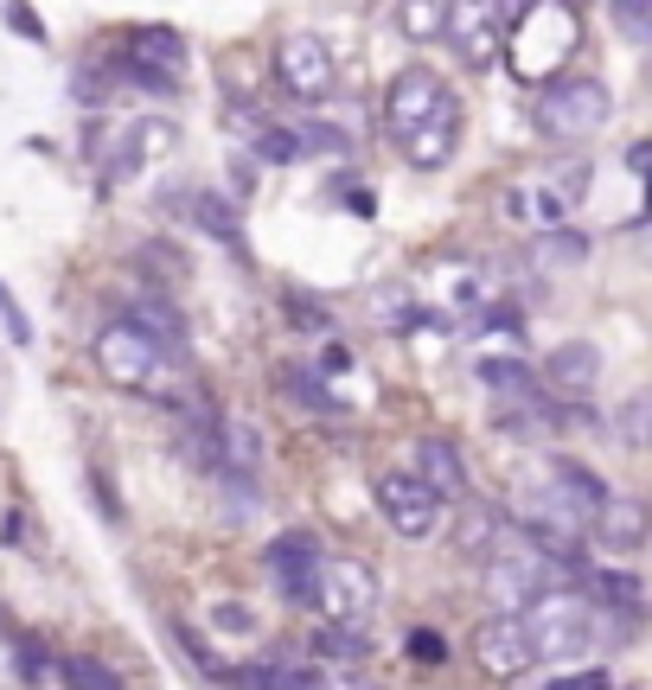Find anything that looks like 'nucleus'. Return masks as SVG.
I'll list each match as a JSON object with an SVG mask.
<instances>
[{
    "label": "nucleus",
    "mask_w": 652,
    "mask_h": 690,
    "mask_svg": "<svg viewBox=\"0 0 652 690\" xmlns=\"http://www.w3.org/2000/svg\"><path fill=\"white\" fill-rule=\"evenodd\" d=\"M378 608V569L364 556H321V588H314V614L326 626H364Z\"/></svg>",
    "instance_id": "39448f33"
},
{
    "label": "nucleus",
    "mask_w": 652,
    "mask_h": 690,
    "mask_svg": "<svg viewBox=\"0 0 652 690\" xmlns=\"http://www.w3.org/2000/svg\"><path fill=\"white\" fill-rule=\"evenodd\" d=\"M582 45V26H576V7L563 0H531L518 7V20L506 26V71L531 90H550L557 71L576 58Z\"/></svg>",
    "instance_id": "f257e3e1"
},
{
    "label": "nucleus",
    "mask_w": 652,
    "mask_h": 690,
    "mask_svg": "<svg viewBox=\"0 0 652 690\" xmlns=\"http://www.w3.org/2000/svg\"><path fill=\"white\" fill-rule=\"evenodd\" d=\"M615 26L627 38H640V45H647V38H652V7H647V0H615Z\"/></svg>",
    "instance_id": "c9c22d12"
},
{
    "label": "nucleus",
    "mask_w": 652,
    "mask_h": 690,
    "mask_svg": "<svg viewBox=\"0 0 652 690\" xmlns=\"http://www.w3.org/2000/svg\"><path fill=\"white\" fill-rule=\"evenodd\" d=\"M378 511H384V524L397 538H409V544L435 538V524H441V499H435L416 473H384L378 479Z\"/></svg>",
    "instance_id": "9d476101"
},
{
    "label": "nucleus",
    "mask_w": 652,
    "mask_h": 690,
    "mask_svg": "<svg viewBox=\"0 0 652 690\" xmlns=\"http://www.w3.org/2000/svg\"><path fill=\"white\" fill-rule=\"evenodd\" d=\"M0 327H7V339H13V346H33V320H26V307L7 294V282H0Z\"/></svg>",
    "instance_id": "e433bc0d"
},
{
    "label": "nucleus",
    "mask_w": 652,
    "mask_h": 690,
    "mask_svg": "<svg viewBox=\"0 0 652 690\" xmlns=\"http://www.w3.org/2000/svg\"><path fill=\"white\" fill-rule=\"evenodd\" d=\"M212 620L224 626V633H250V626H256V620H250V608H237V601H217V608H212Z\"/></svg>",
    "instance_id": "a19ab883"
},
{
    "label": "nucleus",
    "mask_w": 652,
    "mask_h": 690,
    "mask_svg": "<svg viewBox=\"0 0 652 690\" xmlns=\"http://www.w3.org/2000/svg\"><path fill=\"white\" fill-rule=\"evenodd\" d=\"M173 212H180L186 224H199L212 244L244 250V218H237V205H231L224 192H205V185H199V192H180V199H173Z\"/></svg>",
    "instance_id": "aec40b11"
},
{
    "label": "nucleus",
    "mask_w": 652,
    "mask_h": 690,
    "mask_svg": "<svg viewBox=\"0 0 652 690\" xmlns=\"http://www.w3.org/2000/svg\"><path fill=\"white\" fill-rule=\"evenodd\" d=\"M256 479L262 473V436H256L250 422H237V416H224L217 422V479Z\"/></svg>",
    "instance_id": "5701e85b"
},
{
    "label": "nucleus",
    "mask_w": 652,
    "mask_h": 690,
    "mask_svg": "<svg viewBox=\"0 0 652 690\" xmlns=\"http://www.w3.org/2000/svg\"><path fill=\"white\" fill-rule=\"evenodd\" d=\"M448 544H454V556H468V563H493L512 544V518L499 506H486V499H461L454 518H448Z\"/></svg>",
    "instance_id": "ddd939ff"
},
{
    "label": "nucleus",
    "mask_w": 652,
    "mask_h": 690,
    "mask_svg": "<svg viewBox=\"0 0 652 690\" xmlns=\"http://www.w3.org/2000/svg\"><path fill=\"white\" fill-rule=\"evenodd\" d=\"M250 147H256V160H269V167H294V160H301V142H294V128H276V122H269V128H262Z\"/></svg>",
    "instance_id": "72a5a7b5"
},
{
    "label": "nucleus",
    "mask_w": 652,
    "mask_h": 690,
    "mask_svg": "<svg viewBox=\"0 0 652 690\" xmlns=\"http://www.w3.org/2000/svg\"><path fill=\"white\" fill-rule=\"evenodd\" d=\"M454 97L441 90V77L429 71V65H403L391 83H384V128H391V142H409L423 122H435V115L448 110Z\"/></svg>",
    "instance_id": "6e6552de"
},
{
    "label": "nucleus",
    "mask_w": 652,
    "mask_h": 690,
    "mask_svg": "<svg viewBox=\"0 0 652 690\" xmlns=\"http://www.w3.org/2000/svg\"><path fill=\"white\" fill-rule=\"evenodd\" d=\"M525 633H531V646H538V658H576L595 646V601L588 595H576V588H550L543 601H531L525 608Z\"/></svg>",
    "instance_id": "7ed1b4c3"
},
{
    "label": "nucleus",
    "mask_w": 652,
    "mask_h": 690,
    "mask_svg": "<svg viewBox=\"0 0 652 690\" xmlns=\"http://www.w3.org/2000/svg\"><path fill=\"white\" fill-rule=\"evenodd\" d=\"M582 256H588V237L582 230H570V224H557V230H538L531 237V269H576Z\"/></svg>",
    "instance_id": "393cba45"
},
{
    "label": "nucleus",
    "mask_w": 652,
    "mask_h": 690,
    "mask_svg": "<svg viewBox=\"0 0 652 690\" xmlns=\"http://www.w3.org/2000/svg\"><path fill=\"white\" fill-rule=\"evenodd\" d=\"M602 550H647L652 544V506L640 493H615L602 518H595V531H588Z\"/></svg>",
    "instance_id": "f3484780"
},
{
    "label": "nucleus",
    "mask_w": 652,
    "mask_h": 690,
    "mask_svg": "<svg viewBox=\"0 0 652 690\" xmlns=\"http://www.w3.org/2000/svg\"><path fill=\"white\" fill-rule=\"evenodd\" d=\"M512 20H518V7H454V13H448V45L461 52L468 71H486V65H499V52H506Z\"/></svg>",
    "instance_id": "9b49d317"
},
{
    "label": "nucleus",
    "mask_w": 652,
    "mask_h": 690,
    "mask_svg": "<svg viewBox=\"0 0 652 690\" xmlns=\"http://www.w3.org/2000/svg\"><path fill=\"white\" fill-rule=\"evenodd\" d=\"M160 364H167V352H160V346H154L142 327L109 320V327L97 332V371H103L115 391H135V397H147V391H154V377H160Z\"/></svg>",
    "instance_id": "0eeeda50"
},
{
    "label": "nucleus",
    "mask_w": 652,
    "mask_h": 690,
    "mask_svg": "<svg viewBox=\"0 0 652 690\" xmlns=\"http://www.w3.org/2000/svg\"><path fill=\"white\" fill-rule=\"evenodd\" d=\"M557 576H563V563L543 556L538 544H506L486 563V601H493L499 614H525V608L543 601L550 588H563Z\"/></svg>",
    "instance_id": "20e7f679"
},
{
    "label": "nucleus",
    "mask_w": 652,
    "mask_h": 690,
    "mask_svg": "<svg viewBox=\"0 0 652 690\" xmlns=\"http://www.w3.org/2000/svg\"><path fill=\"white\" fill-rule=\"evenodd\" d=\"M282 314H289V320H294L301 332H321V339L333 332V314H326L314 294H294V289H289V294H282Z\"/></svg>",
    "instance_id": "f704fd0d"
},
{
    "label": "nucleus",
    "mask_w": 652,
    "mask_h": 690,
    "mask_svg": "<svg viewBox=\"0 0 652 690\" xmlns=\"http://www.w3.org/2000/svg\"><path fill=\"white\" fill-rule=\"evenodd\" d=\"M468 653H473V665H480L493 685H512V678H525V671L538 665V646H531V633H525V620H518V614L480 620L473 640H468Z\"/></svg>",
    "instance_id": "1a4fd4ad"
},
{
    "label": "nucleus",
    "mask_w": 652,
    "mask_h": 690,
    "mask_svg": "<svg viewBox=\"0 0 652 690\" xmlns=\"http://www.w3.org/2000/svg\"><path fill=\"white\" fill-rule=\"evenodd\" d=\"M103 71H77V103H103Z\"/></svg>",
    "instance_id": "a18cd8bd"
},
{
    "label": "nucleus",
    "mask_w": 652,
    "mask_h": 690,
    "mask_svg": "<svg viewBox=\"0 0 652 690\" xmlns=\"http://www.w3.org/2000/svg\"><path fill=\"white\" fill-rule=\"evenodd\" d=\"M276 83L289 90L294 103H326L339 90V65H333L326 38L307 33V26H289L276 38Z\"/></svg>",
    "instance_id": "423d86ee"
},
{
    "label": "nucleus",
    "mask_w": 652,
    "mask_h": 690,
    "mask_svg": "<svg viewBox=\"0 0 652 690\" xmlns=\"http://www.w3.org/2000/svg\"><path fill=\"white\" fill-rule=\"evenodd\" d=\"M122 58H128V65H142V71H154V77H167V83H180L186 38L173 33V26H135L128 45H122Z\"/></svg>",
    "instance_id": "412c9836"
},
{
    "label": "nucleus",
    "mask_w": 652,
    "mask_h": 690,
    "mask_svg": "<svg viewBox=\"0 0 652 690\" xmlns=\"http://www.w3.org/2000/svg\"><path fill=\"white\" fill-rule=\"evenodd\" d=\"M321 690H384V685H378V678H364V671H333Z\"/></svg>",
    "instance_id": "c03bdc74"
},
{
    "label": "nucleus",
    "mask_w": 652,
    "mask_h": 690,
    "mask_svg": "<svg viewBox=\"0 0 652 690\" xmlns=\"http://www.w3.org/2000/svg\"><path fill=\"white\" fill-rule=\"evenodd\" d=\"M588 595L602 601V608H615V614H640V576H620V569H588Z\"/></svg>",
    "instance_id": "cd10ccee"
},
{
    "label": "nucleus",
    "mask_w": 652,
    "mask_h": 690,
    "mask_svg": "<svg viewBox=\"0 0 652 690\" xmlns=\"http://www.w3.org/2000/svg\"><path fill=\"white\" fill-rule=\"evenodd\" d=\"M409 658H416V665H448V640H441L435 626H416V633H409Z\"/></svg>",
    "instance_id": "4c0bfd02"
},
{
    "label": "nucleus",
    "mask_w": 652,
    "mask_h": 690,
    "mask_svg": "<svg viewBox=\"0 0 652 690\" xmlns=\"http://www.w3.org/2000/svg\"><path fill=\"white\" fill-rule=\"evenodd\" d=\"M321 556H326V550L314 544L307 531H282V538L269 544V576H276V588H282V601H289V608H314Z\"/></svg>",
    "instance_id": "f8f14e48"
},
{
    "label": "nucleus",
    "mask_w": 652,
    "mask_h": 690,
    "mask_svg": "<svg viewBox=\"0 0 652 690\" xmlns=\"http://www.w3.org/2000/svg\"><path fill=\"white\" fill-rule=\"evenodd\" d=\"M448 0H403L397 7V33L403 38H448Z\"/></svg>",
    "instance_id": "c85d7f7f"
},
{
    "label": "nucleus",
    "mask_w": 652,
    "mask_h": 690,
    "mask_svg": "<svg viewBox=\"0 0 652 690\" xmlns=\"http://www.w3.org/2000/svg\"><path fill=\"white\" fill-rule=\"evenodd\" d=\"M543 690H608V671L595 665V671H570V678H550Z\"/></svg>",
    "instance_id": "ea45409f"
},
{
    "label": "nucleus",
    "mask_w": 652,
    "mask_h": 690,
    "mask_svg": "<svg viewBox=\"0 0 652 690\" xmlns=\"http://www.w3.org/2000/svg\"><path fill=\"white\" fill-rule=\"evenodd\" d=\"M333 205H346V212H359V218H371V212H378V199H371L359 180H333Z\"/></svg>",
    "instance_id": "58836bf2"
},
{
    "label": "nucleus",
    "mask_w": 652,
    "mask_h": 690,
    "mask_svg": "<svg viewBox=\"0 0 652 690\" xmlns=\"http://www.w3.org/2000/svg\"><path fill=\"white\" fill-rule=\"evenodd\" d=\"M543 384L557 391V397L582 403L588 391H602V346H588V339H563L550 364H543Z\"/></svg>",
    "instance_id": "dca6fc26"
},
{
    "label": "nucleus",
    "mask_w": 652,
    "mask_h": 690,
    "mask_svg": "<svg viewBox=\"0 0 652 690\" xmlns=\"http://www.w3.org/2000/svg\"><path fill=\"white\" fill-rule=\"evenodd\" d=\"M0 538H7V544H13V550H26V518H20V511H7V524H0Z\"/></svg>",
    "instance_id": "49530a36"
},
{
    "label": "nucleus",
    "mask_w": 652,
    "mask_h": 690,
    "mask_svg": "<svg viewBox=\"0 0 652 690\" xmlns=\"http://www.w3.org/2000/svg\"><path fill=\"white\" fill-rule=\"evenodd\" d=\"M543 185L563 199V212H576L582 199H588V160H563V167H557V173H550Z\"/></svg>",
    "instance_id": "473e14b6"
},
{
    "label": "nucleus",
    "mask_w": 652,
    "mask_h": 690,
    "mask_svg": "<svg viewBox=\"0 0 652 690\" xmlns=\"http://www.w3.org/2000/svg\"><path fill=\"white\" fill-rule=\"evenodd\" d=\"M473 377L499 397V409H538V403H550L543 397V371H531L525 359H480Z\"/></svg>",
    "instance_id": "a211bd4d"
},
{
    "label": "nucleus",
    "mask_w": 652,
    "mask_h": 690,
    "mask_svg": "<svg viewBox=\"0 0 652 690\" xmlns=\"http://www.w3.org/2000/svg\"><path fill=\"white\" fill-rule=\"evenodd\" d=\"M364 314H371L378 327H409V320H423V314H416V289H403V282L371 289L364 294Z\"/></svg>",
    "instance_id": "bb28decb"
},
{
    "label": "nucleus",
    "mask_w": 652,
    "mask_h": 690,
    "mask_svg": "<svg viewBox=\"0 0 652 690\" xmlns=\"http://www.w3.org/2000/svg\"><path fill=\"white\" fill-rule=\"evenodd\" d=\"M115 320L142 327L167 359H186V314L160 289H147V282H142V289H122V314H115Z\"/></svg>",
    "instance_id": "4468645a"
},
{
    "label": "nucleus",
    "mask_w": 652,
    "mask_h": 690,
    "mask_svg": "<svg viewBox=\"0 0 652 690\" xmlns=\"http://www.w3.org/2000/svg\"><path fill=\"white\" fill-rule=\"evenodd\" d=\"M326 371H352V346H326Z\"/></svg>",
    "instance_id": "09e8293b"
},
{
    "label": "nucleus",
    "mask_w": 652,
    "mask_h": 690,
    "mask_svg": "<svg viewBox=\"0 0 652 690\" xmlns=\"http://www.w3.org/2000/svg\"><path fill=\"white\" fill-rule=\"evenodd\" d=\"M58 678H65L71 690H122L115 665H103L97 653H65L58 658Z\"/></svg>",
    "instance_id": "c756f323"
},
{
    "label": "nucleus",
    "mask_w": 652,
    "mask_h": 690,
    "mask_svg": "<svg viewBox=\"0 0 652 690\" xmlns=\"http://www.w3.org/2000/svg\"><path fill=\"white\" fill-rule=\"evenodd\" d=\"M416 479L429 486L435 499H448V506L473 499L468 461H461V448H454L448 436H423V441H416Z\"/></svg>",
    "instance_id": "2eb2a0df"
},
{
    "label": "nucleus",
    "mask_w": 652,
    "mask_h": 690,
    "mask_svg": "<svg viewBox=\"0 0 652 690\" xmlns=\"http://www.w3.org/2000/svg\"><path fill=\"white\" fill-rule=\"evenodd\" d=\"M615 441L620 448H652V391H627L620 397V409H615Z\"/></svg>",
    "instance_id": "a878e982"
},
{
    "label": "nucleus",
    "mask_w": 652,
    "mask_h": 690,
    "mask_svg": "<svg viewBox=\"0 0 652 690\" xmlns=\"http://www.w3.org/2000/svg\"><path fill=\"white\" fill-rule=\"evenodd\" d=\"M294 142H301V160H314V154H352V135L333 128V122H294Z\"/></svg>",
    "instance_id": "2f4dec72"
},
{
    "label": "nucleus",
    "mask_w": 652,
    "mask_h": 690,
    "mask_svg": "<svg viewBox=\"0 0 652 690\" xmlns=\"http://www.w3.org/2000/svg\"><path fill=\"white\" fill-rule=\"evenodd\" d=\"M276 384H282V397H289V403L314 409V416H346V397H333L326 377H321V371H307V364H282Z\"/></svg>",
    "instance_id": "b1692460"
},
{
    "label": "nucleus",
    "mask_w": 652,
    "mask_h": 690,
    "mask_svg": "<svg viewBox=\"0 0 652 690\" xmlns=\"http://www.w3.org/2000/svg\"><path fill=\"white\" fill-rule=\"evenodd\" d=\"M7 26H13L20 38H45V20H38L33 7H7Z\"/></svg>",
    "instance_id": "79ce46f5"
},
{
    "label": "nucleus",
    "mask_w": 652,
    "mask_h": 690,
    "mask_svg": "<svg viewBox=\"0 0 652 690\" xmlns=\"http://www.w3.org/2000/svg\"><path fill=\"white\" fill-rule=\"evenodd\" d=\"M627 167H633V173H652V142H633V147H627Z\"/></svg>",
    "instance_id": "de8ad7c7"
},
{
    "label": "nucleus",
    "mask_w": 652,
    "mask_h": 690,
    "mask_svg": "<svg viewBox=\"0 0 652 690\" xmlns=\"http://www.w3.org/2000/svg\"><path fill=\"white\" fill-rule=\"evenodd\" d=\"M550 479L563 486V499H570V506H576L582 518H588V524H595V518H602V506L615 499V486H608V479H602L595 467L570 461V454H557V461H550Z\"/></svg>",
    "instance_id": "4be33fe9"
},
{
    "label": "nucleus",
    "mask_w": 652,
    "mask_h": 690,
    "mask_svg": "<svg viewBox=\"0 0 652 690\" xmlns=\"http://www.w3.org/2000/svg\"><path fill=\"white\" fill-rule=\"evenodd\" d=\"M314 653L333 658V665H346V671H359V658L371 653V640H364V626H321V633H314Z\"/></svg>",
    "instance_id": "7c9ffc66"
},
{
    "label": "nucleus",
    "mask_w": 652,
    "mask_h": 690,
    "mask_svg": "<svg viewBox=\"0 0 652 690\" xmlns=\"http://www.w3.org/2000/svg\"><path fill=\"white\" fill-rule=\"evenodd\" d=\"M454 147H461V103H448V110L423 122L409 142H397V154L416 167V173H441L448 160H454Z\"/></svg>",
    "instance_id": "6ab92c4d"
},
{
    "label": "nucleus",
    "mask_w": 652,
    "mask_h": 690,
    "mask_svg": "<svg viewBox=\"0 0 652 690\" xmlns=\"http://www.w3.org/2000/svg\"><path fill=\"white\" fill-rule=\"evenodd\" d=\"M615 115V97L602 77H557L550 90H538L531 122H538L543 142H582V135H602V122Z\"/></svg>",
    "instance_id": "f03ea898"
},
{
    "label": "nucleus",
    "mask_w": 652,
    "mask_h": 690,
    "mask_svg": "<svg viewBox=\"0 0 652 690\" xmlns=\"http://www.w3.org/2000/svg\"><path fill=\"white\" fill-rule=\"evenodd\" d=\"M231 185H237L244 199L256 192V160H250V154H231Z\"/></svg>",
    "instance_id": "37998d69"
}]
</instances>
